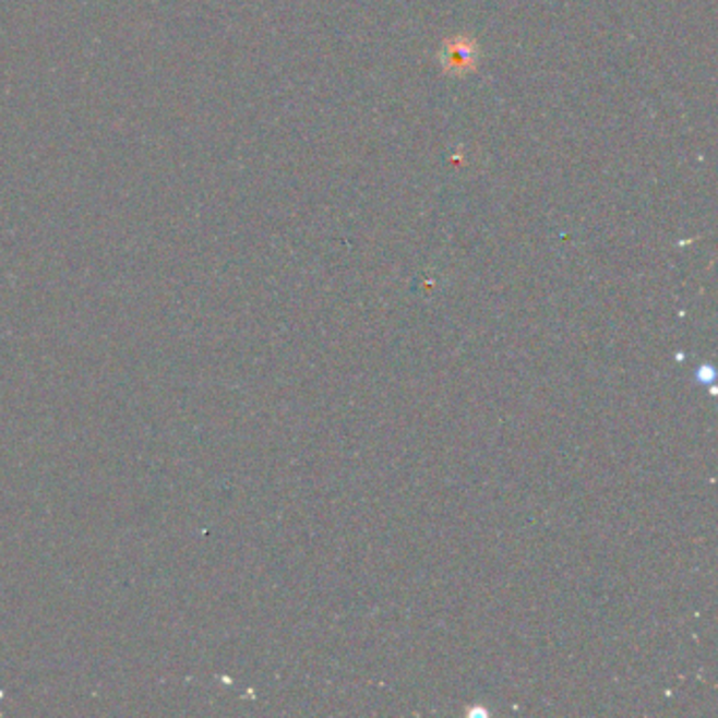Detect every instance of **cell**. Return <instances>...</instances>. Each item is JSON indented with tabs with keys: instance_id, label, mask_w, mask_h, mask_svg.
Wrapping results in <instances>:
<instances>
[{
	"instance_id": "1",
	"label": "cell",
	"mask_w": 718,
	"mask_h": 718,
	"mask_svg": "<svg viewBox=\"0 0 718 718\" xmlns=\"http://www.w3.org/2000/svg\"><path fill=\"white\" fill-rule=\"evenodd\" d=\"M441 65L447 74L464 76L477 68L479 61V49L477 43L468 36H455L451 40H445L441 53Z\"/></svg>"
}]
</instances>
